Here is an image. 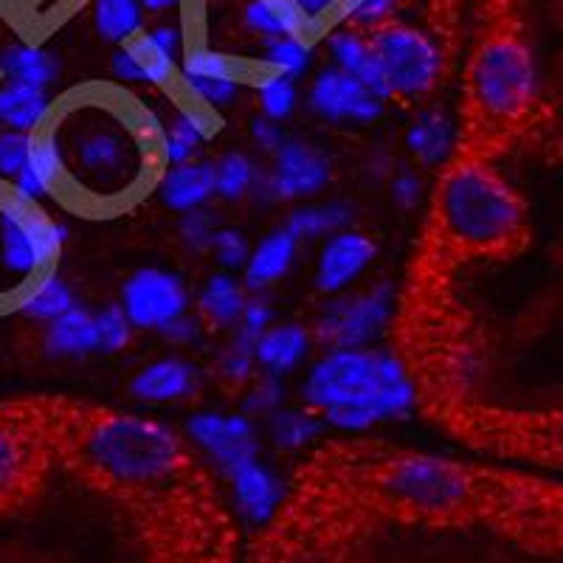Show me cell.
<instances>
[{
	"instance_id": "6da1fadb",
	"label": "cell",
	"mask_w": 563,
	"mask_h": 563,
	"mask_svg": "<svg viewBox=\"0 0 563 563\" xmlns=\"http://www.w3.org/2000/svg\"><path fill=\"white\" fill-rule=\"evenodd\" d=\"M59 153L52 198L79 218H122L167 169L164 119L119 82H85L52 99L40 122Z\"/></svg>"
},
{
	"instance_id": "7a4b0ae2",
	"label": "cell",
	"mask_w": 563,
	"mask_h": 563,
	"mask_svg": "<svg viewBox=\"0 0 563 563\" xmlns=\"http://www.w3.org/2000/svg\"><path fill=\"white\" fill-rule=\"evenodd\" d=\"M59 465L130 507L141 530L220 505L189 440L164 420L63 397Z\"/></svg>"
},
{
	"instance_id": "3957f363",
	"label": "cell",
	"mask_w": 563,
	"mask_h": 563,
	"mask_svg": "<svg viewBox=\"0 0 563 563\" xmlns=\"http://www.w3.org/2000/svg\"><path fill=\"white\" fill-rule=\"evenodd\" d=\"M527 243V206L493 169L490 158L456 153L442 167L431 203L422 263L442 271L445 260L516 254Z\"/></svg>"
},
{
	"instance_id": "277c9868",
	"label": "cell",
	"mask_w": 563,
	"mask_h": 563,
	"mask_svg": "<svg viewBox=\"0 0 563 563\" xmlns=\"http://www.w3.org/2000/svg\"><path fill=\"white\" fill-rule=\"evenodd\" d=\"M301 404L330 429L361 434L404 420L417 406V384L406 361L386 346L324 350L301 380Z\"/></svg>"
},
{
	"instance_id": "5b68a950",
	"label": "cell",
	"mask_w": 563,
	"mask_h": 563,
	"mask_svg": "<svg viewBox=\"0 0 563 563\" xmlns=\"http://www.w3.org/2000/svg\"><path fill=\"white\" fill-rule=\"evenodd\" d=\"M536 104L538 70L525 34L496 29L482 37L467 63L460 153L490 158L530 124Z\"/></svg>"
},
{
	"instance_id": "8992f818",
	"label": "cell",
	"mask_w": 563,
	"mask_h": 563,
	"mask_svg": "<svg viewBox=\"0 0 563 563\" xmlns=\"http://www.w3.org/2000/svg\"><path fill=\"white\" fill-rule=\"evenodd\" d=\"M68 229L40 200L0 178V316L20 313L29 296L59 271Z\"/></svg>"
},
{
	"instance_id": "52a82bcc",
	"label": "cell",
	"mask_w": 563,
	"mask_h": 563,
	"mask_svg": "<svg viewBox=\"0 0 563 563\" xmlns=\"http://www.w3.org/2000/svg\"><path fill=\"white\" fill-rule=\"evenodd\" d=\"M63 397L0 400V516L26 507L59 465Z\"/></svg>"
},
{
	"instance_id": "ba28073f",
	"label": "cell",
	"mask_w": 563,
	"mask_h": 563,
	"mask_svg": "<svg viewBox=\"0 0 563 563\" xmlns=\"http://www.w3.org/2000/svg\"><path fill=\"white\" fill-rule=\"evenodd\" d=\"M355 532L330 507L296 490L263 527L249 563H350Z\"/></svg>"
},
{
	"instance_id": "9c48e42d",
	"label": "cell",
	"mask_w": 563,
	"mask_h": 563,
	"mask_svg": "<svg viewBox=\"0 0 563 563\" xmlns=\"http://www.w3.org/2000/svg\"><path fill=\"white\" fill-rule=\"evenodd\" d=\"M369 40L384 68L391 102L415 104L431 97L445 68V57L434 34L404 20H389L369 32Z\"/></svg>"
},
{
	"instance_id": "30bf717a",
	"label": "cell",
	"mask_w": 563,
	"mask_h": 563,
	"mask_svg": "<svg viewBox=\"0 0 563 563\" xmlns=\"http://www.w3.org/2000/svg\"><path fill=\"white\" fill-rule=\"evenodd\" d=\"M395 319V282L378 279L361 290H344L321 301L310 333L321 350L375 346Z\"/></svg>"
},
{
	"instance_id": "8fae6325",
	"label": "cell",
	"mask_w": 563,
	"mask_h": 563,
	"mask_svg": "<svg viewBox=\"0 0 563 563\" xmlns=\"http://www.w3.org/2000/svg\"><path fill=\"white\" fill-rule=\"evenodd\" d=\"M186 437L223 479L245 462L260 460L263 449L256 420L243 411H195L186 422Z\"/></svg>"
},
{
	"instance_id": "7c38bea8",
	"label": "cell",
	"mask_w": 563,
	"mask_h": 563,
	"mask_svg": "<svg viewBox=\"0 0 563 563\" xmlns=\"http://www.w3.org/2000/svg\"><path fill=\"white\" fill-rule=\"evenodd\" d=\"M122 310L135 330L158 333L192 308V294L180 274L169 268H139L122 285Z\"/></svg>"
},
{
	"instance_id": "4fadbf2b",
	"label": "cell",
	"mask_w": 563,
	"mask_h": 563,
	"mask_svg": "<svg viewBox=\"0 0 563 563\" xmlns=\"http://www.w3.org/2000/svg\"><path fill=\"white\" fill-rule=\"evenodd\" d=\"M150 563H231L234 530L223 512L147 538Z\"/></svg>"
},
{
	"instance_id": "5bb4252c",
	"label": "cell",
	"mask_w": 563,
	"mask_h": 563,
	"mask_svg": "<svg viewBox=\"0 0 563 563\" xmlns=\"http://www.w3.org/2000/svg\"><path fill=\"white\" fill-rule=\"evenodd\" d=\"M271 180L276 186L279 203H305L333 184V158L313 141L288 135L285 144L271 155Z\"/></svg>"
},
{
	"instance_id": "9a60e30c",
	"label": "cell",
	"mask_w": 563,
	"mask_h": 563,
	"mask_svg": "<svg viewBox=\"0 0 563 563\" xmlns=\"http://www.w3.org/2000/svg\"><path fill=\"white\" fill-rule=\"evenodd\" d=\"M386 104L375 97L369 88L355 77L339 70L335 65H327L313 77L308 88V108L310 113L333 124H372L384 115Z\"/></svg>"
},
{
	"instance_id": "2e32d148",
	"label": "cell",
	"mask_w": 563,
	"mask_h": 563,
	"mask_svg": "<svg viewBox=\"0 0 563 563\" xmlns=\"http://www.w3.org/2000/svg\"><path fill=\"white\" fill-rule=\"evenodd\" d=\"M378 256V243L366 231L350 229L335 231L330 238H324L319 254H316L313 268V288L324 299L339 296L350 290L366 271L372 268Z\"/></svg>"
},
{
	"instance_id": "e0dca14e",
	"label": "cell",
	"mask_w": 563,
	"mask_h": 563,
	"mask_svg": "<svg viewBox=\"0 0 563 563\" xmlns=\"http://www.w3.org/2000/svg\"><path fill=\"white\" fill-rule=\"evenodd\" d=\"M206 372L184 355H164L141 366L130 378L128 389L139 404L167 406L192 400L203 389Z\"/></svg>"
},
{
	"instance_id": "ac0fdd59",
	"label": "cell",
	"mask_w": 563,
	"mask_h": 563,
	"mask_svg": "<svg viewBox=\"0 0 563 563\" xmlns=\"http://www.w3.org/2000/svg\"><path fill=\"white\" fill-rule=\"evenodd\" d=\"M225 482H229L231 493H234V505H238L240 516L249 525L260 527V530L271 525L276 519V512L282 510V505H285V493H288L285 490V482L263 460L245 462Z\"/></svg>"
},
{
	"instance_id": "d6986e66",
	"label": "cell",
	"mask_w": 563,
	"mask_h": 563,
	"mask_svg": "<svg viewBox=\"0 0 563 563\" xmlns=\"http://www.w3.org/2000/svg\"><path fill=\"white\" fill-rule=\"evenodd\" d=\"M321 40L327 45V54H330V65H335L339 70L358 79L364 88H369L384 102H391L389 85H386L378 54L372 48L369 34L358 32V29L352 26H335Z\"/></svg>"
},
{
	"instance_id": "ffe728a7",
	"label": "cell",
	"mask_w": 563,
	"mask_h": 563,
	"mask_svg": "<svg viewBox=\"0 0 563 563\" xmlns=\"http://www.w3.org/2000/svg\"><path fill=\"white\" fill-rule=\"evenodd\" d=\"M404 144L420 167H445L460 153V128L449 110L431 104L411 119Z\"/></svg>"
},
{
	"instance_id": "44dd1931",
	"label": "cell",
	"mask_w": 563,
	"mask_h": 563,
	"mask_svg": "<svg viewBox=\"0 0 563 563\" xmlns=\"http://www.w3.org/2000/svg\"><path fill=\"white\" fill-rule=\"evenodd\" d=\"M299 245V240L285 225H276L260 243L251 245L249 260H245L243 271H240L245 290L249 294H268L274 285H279L294 271Z\"/></svg>"
},
{
	"instance_id": "7402d4cb",
	"label": "cell",
	"mask_w": 563,
	"mask_h": 563,
	"mask_svg": "<svg viewBox=\"0 0 563 563\" xmlns=\"http://www.w3.org/2000/svg\"><path fill=\"white\" fill-rule=\"evenodd\" d=\"M218 130L220 113L189 102V99H180L173 119L164 122V161H167V167L198 158L206 141L214 139Z\"/></svg>"
},
{
	"instance_id": "603a6c76",
	"label": "cell",
	"mask_w": 563,
	"mask_h": 563,
	"mask_svg": "<svg viewBox=\"0 0 563 563\" xmlns=\"http://www.w3.org/2000/svg\"><path fill=\"white\" fill-rule=\"evenodd\" d=\"M313 346L316 341L310 333V324H305V321H279L276 324L274 321L254 344L256 366H260V372L285 378L310 358Z\"/></svg>"
},
{
	"instance_id": "cb8c5ba5",
	"label": "cell",
	"mask_w": 563,
	"mask_h": 563,
	"mask_svg": "<svg viewBox=\"0 0 563 563\" xmlns=\"http://www.w3.org/2000/svg\"><path fill=\"white\" fill-rule=\"evenodd\" d=\"M271 74L260 57L245 59L238 54L220 52L206 43H184V54L178 63L180 79H229V82H260V79Z\"/></svg>"
},
{
	"instance_id": "d4e9b609",
	"label": "cell",
	"mask_w": 563,
	"mask_h": 563,
	"mask_svg": "<svg viewBox=\"0 0 563 563\" xmlns=\"http://www.w3.org/2000/svg\"><path fill=\"white\" fill-rule=\"evenodd\" d=\"M155 195L169 211H195L206 209L214 200V167L211 161H186L164 169Z\"/></svg>"
},
{
	"instance_id": "484cf974",
	"label": "cell",
	"mask_w": 563,
	"mask_h": 563,
	"mask_svg": "<svg viewBox=\"0 0 563 563\" xmlns=\"http://www.w3.org/2000/svg\"><path fill=\"white\" fill-rule=\"evenodd\" d=\"M43 350L48 358L59 361H77L88 358V355H97L99 339L93 310L77 305V308H70L59 319L48 321L43 330Z\"/></svg>"
},
{
	"instance_id": "4316f807",
	"label": "cell",
	"mask_w": 563,
	"mask_h": 563,
	"mask_svg": "<svg viewBox=\"0 0 563 563\" xmlns=\"http://www.w3.org/2000/svg\"><path fill=\"white\" fill-rule=\"evenodd\" d=\"M245 299H249V290L238 274L214 271L195 296V305H198L195 313L206 321L209 330H234L243 316Z\"/></svg>"
},
{
	"instance_id": "83f0119b",
	"label": "cell",
	"mask_w": 563,
	"mask_h": 563,
	"mask_svg": "<svg viewBox=\"0 0 563 563\" xmlns=\"http://www.w3.org/2000/svg\"><path fill=\"white\" fill-rule=\"evenodd\" d=\"M358 220V209L350 200L330 198V200H305V203H296L285 218V229L294 234L299 243H308V240H321L330 238L335 231H344L350 225H355Z\"/></svg>"
},
{
	"instance_id": "f1b7e54d",
	"label": "cell",
	"mask_w": 563,
	"mask_h": 563,
	"mask_svg": "<svg viewBox=\"0 0 563 563\" xmlns=\"http://www.w3.org/2000/svg\"><path fill=\"white\" fill-rule=\"evenodd\" d=\"M243 26L263 43L274 37H305L313 43L310 20L301 14L296 0H245Z\"/></svg>"
},
{
	"instance_id": "f546056e",
	"label": "cell",
	"mask_w": 563,
	"mask_h": 563,
	"mask_svg": "<svg viewBox=\"0 0 563 563\" xmlns=\"http://www.w3.org/2000/svg\"><path fill=\"white\" fill-rule=\"evenodd\" d=\"M0 74L7 82L52 88L59 77V59L40 43H14L0 52Z\"/></svg>"
},
{
	"instance_id": "4dcf8cb0",
	"label": "cell",
	"mask_w": 563,
	"mask_h": 563,
	"mask_svg": "<svg viewBox=\"0 0 563 563\" xmlns=\"http://www.w3.org/2000/svg\"><path fill=\"white\" fill-rule=\"evenodd\" d=\"M52 108V93L26 82H7L0 88V124L7 130L32 133Z\"/></svg>"
},
{
	"instance_id": "1f68e13d",
	"label": "cell",
	"mask_w": 563,
	"mask_h": 563,
	"mask_svg": "<svg viewBox=\"0 0 563 563\" xmlns=\"http://www.w3.org/2000/svg\"><path fill=\"white\" fill-rule=\"evenodd\" d=\"M268 437L279 451H305L324 434V417L316 415L308 406H282L279 411L268 417Z\"/></svg>"
},
{
	"instance_id": "d6a6232c",
	"label": "cell",
	"mask_w": 563,
	"mask_h": 563,
	"mask_svg": "<svg viewBox=\"0 0 563 563\" xmlns=\"http://www.w3.org/2000/svg\"><path fill=\"white\" fill-rule=\"evenodd\" d=\"M124 52L133 57L135 68L141 74V85H153V88H175L178 85V63L180 57H175L173 52H167L158 40L150 34V29L144 26L139 34L128 40Z\"/></svg>"
},
{
	"instance_id": "836d02e7",
	"label": "cell",
	"mask_w": 563,
	"mask_h": 563,
	"mask_svg": "<svg viewBox=\"0 0 563 563\" xmlns=\"http://www.w3.org/2000/svg\"><path fill=\"white\" fill-rule=\"evenodd\" d=\"M256 372H260V366H256L254 344L245 341L243 335L231 333L214 355V364H211L214 380L229 391H243L254 380Z\"/></svg>"
},
{
	"instance_id": "e575fe53",
	"label": "cell",
	"mask_w": 563,
	"mask_h": 563,
	"mask_svg": "<svg viewBox=\"0 0 563 563\" xmlns=\"http://www.w3.org/2000/svg\"><path fill=\"white\" fill-rule=\"evenodd\" d=\"M211 167H214V198L223 203H243L260 173V164L245 150H229L211 161Z\"/></svg>"
},
{
	"instance_id": "d590c367",
	"label": "cell",
	"mask_w": 563,
	"mask_h": 563,
	"mask_svg": "<svg viewBox=\"0 0 563 563\" xmlns=\"http://www.w3.org/2000/svg\"><path fill=\"white\" fill-rule=\"evenodd\" d=\"M93 26L102 40L122 45L144 29V9L139 0H93Z\"/></svg>"
},
{
	"instance_id": "8d00e7d4",
	"label": "cell",
	"mask_w": 563,
	"mask_h": 563,
	"mask_svg": "<svg viewBox=\"0 0 563 563\" xmlns=\"http://www.w3.org/2000/svg\"><path fill=\"white\" fill-rule=\"evenodd\" d=\"M260 63L279 77L301 79L313 65V43L305 37H274L265 40Z\"/></svg>"
},
{
	"instance_id": "74e56055",
	"label": "cell",
	"mask_w": 563,
	"mask_h": 563,
	"mask_svg": "<svg viewBox=\"0 0 563 563\" xmlns=\"http://www.w3.org/2000/svg\"><path fill=\"white\" fill-rule=\"evenodd\" d=\"M77 305H79L77 294H74V288L68 285V279L59 276L57 271V274L48 276V279H45L43 285L29 296L26 305L20 308V316L48 324V321L59 319V316L68 313V310L77 308Z\"/></svg>"
},
{
	"instance_id": "f35d334b",
	"label": "cell",
	"mask_w": 563,
	"mask_h": 563,
	"mask_svg": "<svg viewBox=\"0 0 563 563\" xmlns=\"http://www.w3.org/2000/svg\"><path fill=\"white\" fill-rule=\"evenodd\" d=\"M404 7V0H339L333 12L335 26H352L358 32H375L389 20H397V9Z\"/></svg>"
},
{
	"instance_id": "ab89813d",
	"label": "cell",
	"mask_w": 563,
	"mask_h": 563,
	"mask_svg": "<svg viewBox=\"0 0 563 563\" xmlns=\"http://www.w3.org/2000/svg\"><path fill=\"white\" fill-rule=\"evenodd\" d=\"M282 406H288V386L268 372H256L254 380L240 391V411L251 420H268Z\"/></svg>"
},
{
	"instance_id": "60d3db41",
	"label": "cell",
	"mask_w": 563,
	"mask_h": 563,
	"mask_svg": "<svg viewBox=\"0 0 563 563\" xmlns=\"http://www.w3.org/2000/svg\"><path fill=\"white\" fill-rule=\"evenodd\" d=\"M256 102H260V113L274 119V122H285L290 119L299 104V85L296 79L279 77V74H265L260 82H254Z\"/></svg>"
},
{
	"instance_id": "b9f144b4",
	"label": "cell",
	"mask_w": 563,
	"mask_h": 563,
	"mask_svg": "<svg viewBox=\"0 0 563 563\" xmlns=\"http://www.w3.org/2000/svg\"><path fill=\"white\" fill-rule=\"evenodd\" d=\"M93 319H97V339L102 355H115V352L128 350L133 344L135 327L130 324L128 313H124L119 301H110L104 308L93 310Z\"/></svg>"
},
{
	"instance_id": "7bdbcfd3",
	"label": "cell",
	"mask_w": 563,
	"mask_h": 563,
	"mask_svg": "<svg viewBox=\"0 0 563 563\" xmlns=\"http://www.w3.org/2000/svg\"><path fill=\"white\" fill-rule=\"evenodd\" d=\"M218 229V214L206 206V209L184 211L175 231H178V243L184 245V251H189V254H209L211 240H214V231Z\"/></svg>"
},
{
	"instance_id": "ee69618b",
	"label": "cell",
	"mask_w": 563,
	"mask_h": 563,
	"mask_svg": "<svg viewBox=\"0 0 563 563\" xmlns=\"http://www.w3.org/2000/svg\"><path fill=\"white\" fill-rule=\"evenodd\" d=\"M209 254L214 256V263L220 265V271H231V274H238L243 271L245 260L251 254V240L243 229L238 225H223L214 231V240H211Z\"/></svg>"
},
{
	"instance_id": "f6af8a7d",
	"label": "cell",
	"mask_w": 563,
	"mask_h": 563,
	"mask_svg": "<svg viewBox=\"0 0 563 563\" xmlns=\"http://www.w3.org/2000/svg\"><path fill=\"white\" fill-rule=\"evenodd\" d=\"M274 324V301H271L268 294H249L245 299L243 316H240L238 327L231 333L243 335L245 341L256 344V339Z\"/></svg>"
},
{
	"instance_id": "bcb514c9",
	"label": "cell",
	"mask_w": 563,
	"mask_h": 563,
	"mask_svg": "<svg viewBox=\"0 0 563 563\" xmlns=\"http://www.w3.org/2000/svg\"><path fill=\"white\" fill-rule=\"evenodd\" d=\"M389 184V200L397 206V209L411 211L420 206L422 192H426V184H422V175L411 167L391 169V175L386 178Z\"/></svg>"
},
{
	"instance_id": "7dc6e473",
	"label": "cell",
	"mask_w": 563,
	"mask_h": 563,
	"mask_svg": "<svg viewBox=\"0 0 563 563\" xmlns=\"http://www.w3.org/2000/svg\"><path fill=\"white\" fill-rule=\"evenodd\" d=\"M206 333H209V327L206 321L200 319L198 313L192 310H186L184 316H178L175 321H169L167 327H161L158 335L167 344L178 346V350H186V346H200L206 341Z\"/></svg>"
},
{
	"instance_id": "c3c4849f",
	"label": "cell",
	"mask_w": 563,
	"mask_h": 563,
	"mask_svg": "<svg viewBox=\"0 0 563 563\" xmlns=\"http://www.w3.org/2000/svg\"><path fill=\"white\" fill-rule=\"evenodd\" d=\"M29 161V133L3 130L0 133V178L14 180Z\"/></svg>"
},
{
	"instance_id": "681fc988",
	"label": "cell",
	"mask_w": 563,
	"mask_h": 563,
	"mask_svg": "<svg viewBox=\"0 0 563 563\" xmlns=\"http://www.w3.org/2000/svg\"><path fill=\"white\" fill-rule=\"evenodd\" d=\"M249 139L251 144H254L256 153H263L271 158V155L285 144L288 133L282 130V122H274V119H268V115L256 113L249 124Z\"/></svg>"
},
{
	"instance_id": "f907efd6",
	"label": "cell",
	"mask_w": 563,
	"mask_h": 563,
	"mask_svg": "<svg viewBox=\"0 0 563 563\" xmlns=\"http://www.w3.org/2000/svg\"><path fill=\"white\" fill-rule=\"evenodd\" d=\"M296 7L310 20V37L316 43L333 29V12L339 7V0H296Z\"/></svg>"
},
{
	"instance_id": "816d5d0a",
	"label": "cell",
	"mask_w": 563,
	"mask_h": 563,
	"mask_svg": "<svg viewBox=\"0 0 563 563\" xmlns=\"http://www.w3.org/2000/svg\"><path fill=\"white\" fill-rule=\"evenodd\" d=\"M541 437L550 440L552 449L563 454V415H555L550 417V420H544V431H541Z\"/></svg>"
},
{
	"instance_id": "f5cc1de1",
	"label": "cell",
	"mask_w": 563,
	"mask_h": 563,
	"mask_svg": "<svg viewBox=\"0 0 563 563\" xmlns=\"http://www.w3.org/2000/svg\"><path fill=\"white\" fill-rule=\"evenodd\" d=\"M139 3L144 9V14H164L178 7L180 0H139Z\"/></svg>"
}]
</instances>
